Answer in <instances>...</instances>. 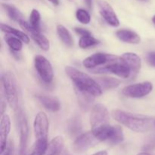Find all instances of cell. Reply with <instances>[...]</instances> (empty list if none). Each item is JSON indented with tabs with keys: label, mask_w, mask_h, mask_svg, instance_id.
<instances>
[{
	"label": "cell",
	"mask_w": 155,
	"mask_h": 155,
	"mask_svg": "<svg viewBox=\"0 0 155 155\" xmlns=\"http://www.w3.org/2000/svg\"><path fill=\"white\" fill-rule=\"evenodd\" d=\"M48 128L49 123L46 114L44 112H39L33 122V130L36 140L48 141Z\"/></svg>",
	"instance_id": "obj_11"
},
{
	"label": "cell",
	"mask_w": 155,
	"mask_h": 155,
	"mask_svg": "<svg viewBox=\"0 0 155 155\" xmlns=\"http://www.w3.org/2000/svg\"><path fill=\"white\" fill-rule=\"evenodd\" d=\"M19 24L25 31H27L30 35V36L33 39V41L40 47L41 49H42L43 51H48L49 49V41H48V39L43 34H42L40 33V31L33 29L30 26V23H27L25 20L21 21Z\"/></svg>",
	"instance_id": "obj_12"
},
{
	"label": "cell",
	"mask_w": 155,
	"mask_h": 155,
	"mask_svg": "<svg viewBox=\"0 0 155 155\" xmlns=\"http://www.w3.org/2000/svg\"><path fill=\"white\" fill-rule=\"evenodd\" d=\"M40 19L41 16L39 11L33 9L30 16V24L33 29L40 31Z\"/></svg>",
	"instance_id": "obj_27"
},
{
	"label": "cell",
	"mask_w": 155,
	"mask_h": 155,
	"mask_svg": "<svg viewBox=\"0 0 155 155\" xmlns=\"http://www.w3.org/2000/svg\"><path fill=\"white\" fill-rule=\"evenodd\" d=\"M65 72L74 83L76 89L87 92L94 97L100 96L102 94V89L98 82L88 74L70 66L65 68Z\"/></svg>",
	"instance_id": "obj_3"
},
{
	"label": "cell",
	"mask_w": 155,
	"mask_h": 155,
	"mask_svg": "<svg viewBox=\"0 0 155 155\" xmlns=\"http://www.w3.org/2000/svg\"><path fill=\"white\" fill-rule=\"evenodd\" d=\"M77 89L76 92H77V97H78L79 103H80L81 107L83 110L89 109L90 107L91 104L93 102L94 96L86 92H83V91H80L77 89Z\"/></svg>",
	"instance_id": "obj_21"
},
{
	"label": "cell",
	"mask_w": 155,
	"mask_h": 155,
	"mask_svg": "<svg viewBox=\"0 0 155 155\" xmlns=\"http://www.w3.org/2000/svg\"><path fill=\"white\" fill-rule=\"evenodd\" d=\"M109 119V112L105 106L102 104L93 106L90 114L92 132L100 142L109 141L113 136L114 126L110 125Z\"/></svg>",
	"instance_id": "obj_1"
},
{
	"label": "cell",
	"mask_w": 155,
	"mask_h": 155,
	"mask_svg": "<svg viewBox=\"0 0 155 155\" xmlns=\"http://www.w3.org/2000/svg\"><path fill=\"white\" fill-rule=\"evenodd\" d=\"M152 21H153V23H154V24H155V15L154 17H153V18H152Z\"/></svg>",
	"instance_id": "obj_37"
},
{
	"label": "cell",
	"mask_w": 155,
	"mask_h": 155,
	"mask_svg": "<svg viewBox=\"0 0 155 155\" xmlns=\"http://www.w3.org/2000/svg\"><path fill=\"white\" fill-rule=\"evenodd\" d=\"M57 33L58 35V37L60 38L61 40L65 45H67L68 47L74 46V39H73L69 30L66 27L59 24L57 26Z\"/></svg>",
	"instance_id": "obj_19"
},
{
	"label": "cell",
	"mask_w": 155,
	"mask_h": 155,
	"mask_svg": "<svg viewBox=\"0 0 155 155\" xmlns=\"http://www.w3.org/2000/svg\"><path fill=\"white\" fill-rule=\"evenodd\" d=\"M97 82L101 89H114V88L118 87L120 85V81L116 78H113V77H98L97 78Z\"/></svg>",
	"instance_id": "obj_23"
},
{
	"label": "cell",
	"mask_w": 155,
	"mask_h": 155,
	"mask_svg": "<svg viewBox=\"0 0 155 155\" xmlns=\"http://www.w3.org/2000/svg\"><path fill=\"white\" fill-rule=\"evenodd\" d=\"M85 2H86L88 7H89V8H92V0H85Z\"/></svg>",
	"instance_id": "obj_35"
},
{
	"label": "cell",
	"mask_w": 155,
	"mask_h": 155,
	"mask_svg": "<svg viewBox=\"0 0 155 155\" xmlns=\"http://www.w3.org/2000/svg\"><path fill=\"white\" fill-rule=\"evenodd\" d=\"M92 155H107V152L106 151H101Z\"/></svg>",
	"instance_id": "obj_33"
},
{
	"label": "cell",
	"mask_w": 155,
	"mask_h": 155,
	"mask_svg": "<svg viewBox=\"0 0 155 155\" xmlns=\"http://www.w3.org/2000/svg\"><path fill=\"white\" fill-rule=\"evenodd\" d=\"M124 133H123V130L120 126H114V130L112 137L110 138V140L108 141L110 144L113 145H117L124 141Z\"/></svg>",
	"instance_id": "obj_28"
},
{
	"label": "cell",
	"mask_w": 155,
	"mask_h": 155,
	"mask_svg": "<svg viewBox=\"0 0 155 155\" xmlns=\"http://www.w3.org/2000/svg\"><path fill=\"white\" fill-rule=\"evenodd\" d=\"M90 71L95 74H106V73L113 74L124 79L129 78L132 75L131 70L129 68L128 65L124 62L123 58L119 61L109 64L104 65L96 69L90 70Z\"/></svg>",
	"instance_id": "obj_6"
},
{
	"label": "cell",
	"mask_w": 155,
	"mask_h": 155,
	"mask_svg": "<svg viewBox=\"0 0 155 155\" xmlns=\"http://www.w3.org/2000/svg\"><path fill=\"white\" fill-rule=\"evenodd\" d=\"M17 111V121L20 131V155H25L29 138V125L27 117L21 109Z\"/></svg>",
	"instance_id": "obj_7"
},
{
	"label": "cell",
	"mask_w": 155,
	"mask_h": 155,
	"mask_svg": "<svg viewBox=\"0 0 155 155\" xmlns=\"http://www.w3.org/2000/svg\"><path fill=\"white\" fill-rule=\"evenodd\" d=\"M2 85L5 96L11 108L17 110L18 106V87L16 78L12 72H5L2 75Z\"/></svg>",
	"instance_id": "obj_4"
},
{
	"label": "cell",
	"mask_w": 155,
	"mask_h": 155,
	"mask_svg": "<svg viewBox=\"0 0 155 155\" xmlns=\"http://www.w3.org/2000/svg\"><path fill=\"white\" fill-rule=\"evenodd\" d=\"M36 98L46 110L51 112H57L60 110V103L55 97L48 96L45 95H37Z\"/></svg>",
	"instance_id": "obj_16"
},
{
	"label": "cell",
	"mask_w": 155,
	"mask_h": 155,
	"mask_svg": "<svg viewBox=\"0 0 155 155\" xmlns=\"http://www.w3.org/2000/svg\"><path fill=\"white\" fill-rule=\"evenodd\" d=\"M147 61L151 66L155 67V52H150L147 54Z\"/></svg>",
	"instance_id": "obj_32"
},
{
	"label": "cell",
	"mask_w": 155,
	"mask_h": 155,
	"mask_svg": "<svg viewBox=\"0 0 155 155\" xmlns=\"http://www.w3.org/2000/svg\"><path fill=\"white\" fill-rule=\"evenodd\" d=\"M99 43V41L91 36H81L79 40V45L81 48H88L89 47H92Z\"/></svg>",
	"instance_id": "obj_26"
},
{
	"label": "cell",
	"mask_w": 155,
	"mask_h": 155,
	"mask_svg": "<svg viewBox=\"0 0 155 155\" xmlns=\"http://www.w3.org/2000/svg\"><path fill=\"white\" fill-rule=\"evenodd\" d=\"M1 30L3 32H5V33L14 35V36L20 39L24 43L28 44L30 42V38H29V36L26 33H24V32L21 31V30H18L17 29L13 28V27L4 24H1Z\"/></svg>",
	"instance_id": "obj_20"
},
{
	"label": "cell",
	"mask_w": 155,
	"mask_h": 155,
	"mask_svg": "<svg viewBox=\"0 0 155 155\" xmlns=\"http://www.w3.org/2000/svg\"><path fill=\"white\" fill-rule=\"evenodd\" d=\"M48 1H49L51 3H52L54 5H59L58 0H48Z\"/></svg>",
	"instance_id": "obj_34"
},
{
	"label": "cell",
	"mask_w": 155,
	"mask_h": 155,
	"mask_svg": "<svg viewBox=\"0 0 155 155\" xmlns=\"http://www.w3.org/2000/svg\"><path fill=\"white\" fill-rule=\"evenodd\" d=\"M142 1H144V2H146V1H148V0H142Z\"/></svg>",
	"instance_id": "obj_38"
},
{
	"label": "cell",
	"mask_w": 155,
	"mask_h": 155,
	"mask_svg": "<svg viewBox=\"0 0 155 155\" xmlns=\"http://www.w3.org/2000/svg\"><path fill=\"white\" fill-rule=\"evenodd\" d=\"M100 141L95 137L92 131L87 132L80 135L74 141L73 144V150L74 152L81 154L96 145Z\"/></svg>",
	"instance_id": "obj_9"
},
{
	"label": "cell",
	"mask_w": 155,
	"mask_h": 155,
	"mask_svg": "<svg viewBox=\"0 0 155 155\" xmlns=\"http://www.w3.org/2000/svg\"><path fill=\"white\" fill-rule=\"evenodd\" d=\"M76 17H77V19L83 24H88L91 21L90 15L84 9H78L76 12Z\"/></svg>",
	"instance_id": "obj_29"
},
{
	"label": "cell",
	"mask_w": 155,
	"mask_h": 155,
	"mask_svg": "<svg viewBox=\"0 0 155 155\" xmlns=\"http://www.w3.org/2000/svg\"><path fill=\"white\" fill-rule=\"evenodd\" d=\"M122 59L121 57L114 54H105V53H95L92 55L86 58L83 61V64L87 69L93 70L101 68L109 64L119 61Z\"/></svg>",
	"instance_id": "obj_5"
},
{
	"label": "cell",
	"mask_w": 155,
	"mask_h": 155,
	"mask_svg": "<svg viewBox=\"0 0 155 155\" xmlns=\"http://www.w3.org/2000/svg\"><path fill=\"white\" fill-rule=\"evenodd\" d=\"M11 130V120L8 114L2 115L0 123V150L2 152L7 145V139Z\"/></svg>",
	"instance_id": "obj_14"
},
{
	"label": "cell",
	"mask_w": 155,
	"mask_h": 155,
	"mask_svg": "<svg viewBox=\"0 0 155 155\" xmlns=\"http://www.w3.org/2000/svg\"><path fill=\"white\" fill-rule=\"evenodd\" d=\"M137 155H151V154H148V153H146V152H142V153H139V154H138Z\"/></svg>",
	"instance_id": "obj_36"
},
{
	"label": "cell",
	"mask_w": 155,
	"mask_h": 155,
	"mask_svg": "<svg viewBox=\"0 0 155 155\" xmlns=\"http://www.w3.org/2000/svg\"><path fill=\"white\" fill-rule=\"evenodd\" d=\"M121 57L124 59V62L130 68L132 74L136 75L137 73L139 72L142 67V61L140 58L137 54L133 52H127L124 53Z\"/></svg>",
	"instance_id": "obj_15"
},
{
	"label": "cell",
	"mask_w": 155,
	"mask_h": 155,
	"mask_svg": "<svg viewBox=\"0 0 155 155\" xmlns=\"http://www.w3.org/2000/svg\"><path fill=\"white\" fill-rule=\"evenodd\" d=\"M111 114L115 120L136 133H147L152 128L154 124L153 118L144 115L135 114L119 109L112 110Z\"/></svg>",
	"instance_id": "obj_2"
},
{
	"label": "cell",
	"mask_w": 155,
	"mask_h": 155,
	"mask_svg": "<svg viewBox=\"0 0 155 155\" xmlns=\"http://www.w3.org/2000/svg\"><path fill=\"white\" fill-rule=\"evenodd\" d=\"M99 12L106 22L112 27H118L120 21L111 6L104 0H98Z\"/></svg>",
	"instance_id": "obj_13"
},
{
	"label": "cell",
	"mask_w": 155,
	"mask_h": 155,
	"mask_svg": "<svg viewBox=\"0 0 155 155\" xmlns=\"http://www.w3.org/2000/svg\"><path fill=\"white\" fill-rule=\"evenodd\" d=\"M64 146V140L62 136H56L51 140L48 145L46 155H60Z\"/></svg>",
	"instance_id": "obj_18"
},
{
	"label": "cell",
	"mask_w": 155,
	"mask_h": 155,
	"mask_svg": "<svg viewBox=\"0 0 155 155\" xmlns=\"http://www.w3.org/2000/svg\"><path fill=\"white\" fill-rule=\"evenodd\" d=\"M48 141L36 140L32 152L29 155H44L48 149Z\"/></svg>",
	"instance_id": "obj_24"
},
{
	"label": "cell",
	"mask_w": 155,
	"mask_h": 155,
	"mask_svg": "<svg viewBox=\"0 0 155 155\" xmlns=\"http://www.w3.org/2000/svg\"><path fill=\"white\" fill-rule=\"evenodd\" d=\"M152 89V83L150 82H143L126 86L123 89L122 93L129 98H139L148 95L151 93Z\"/></svg>",
	"instance_id": "obj_10"
},
{
	"label": "cell",
	"mask_w": 155,
	"mask_h": 155,
	"mask_svg": "<svg viewBox=\"0 0 155 155\" xmlns=\"http://www.w3.org/2000/svg\"><path fill=\"white\" fill-rule=\"evenodd\" d=\"M5 42H7L8 45L10 47L12 51H20L22 49V41L18 38L14 36H5Z\"/></svg>",
	"instance_id": "obj_25"
},
{
	"label": "cell",
	"mask_w": 155,
	"mask_h": 155,
	"mask_svg": "<svg viewBox=\"0 0 155 155\" xmlns=\"http://www.w3.org/2000/svg\"><path fill=\"white\" fill-rule=\"evenodd\" d=\"M2 6L5 8V10L7 12L8 15L11 19L19 23V24L21 21H24V15L21 13V11L17 8L16 7L12 5L8 4H2Z\"/></svg>",
	"instance_id": "obj_22"
},
{
	"label": "cell",
	"mask_w": 155,
	"mask_h": 155,
	"mask_svg": "<svg viewBox=\"0 0 155 155\" xmlns=\"http://www.w3.org/2000/svg\"><path fill=\"white\" fill-rule=\"evenodd\" d=\"M116 36L119 39L124 42L131 44H139L141 38L136 32L129 30H120L116 32Z\"/></svg>",
	"instance_id": "obj_17"
},
{
	"label": "cell",
	"mask_w": 155,
	"mask_h": 155,
	"mask_svg": "<svg viewBox=\"0 0 155 155\" xmlns=\"http://www.w3.org/2000/svg\"><path fill=\"white\" fill-rule=\"evenodd\" d=\"M12 151H13V146H12V142L7 143L5 148L2 152H1V155H12Z\"/></svg>",
	"instance_id": "obj_30"
},
{
	"label": "cell",
	"mask_w": 155,
	"mask_h": 155,
	"mask_svg": "<svg viewBox=\"0 0 155 155\" xmlns=\"http://www.w3.org/2000/svg\"><path fill=\"white\" fill-rule=\"evenodd\" d=\"M34 64L38 74L45 83H50L54 77V71L49 61L42 55H36Z\"/></svg>",
	"instance_id": "obj_8"
},
{
	"label": "cell",
	"mask_w": 155,
	"mask_h": 155,
	"mask_svg": "<svg viewBox=\"0 0 155 155\" xmlns=\"http://www.w3.org/2000/svg\"><path fill=\"white\" fill-rule=\"evenodd\" d=\"M75 31L77 32L78 34L81 35L82 36H91V32H89V30H86V29L83 28H80V27H76L75 28Z\"/></svg>",
	"instance_id": "obj_31"
}]
</instances>
